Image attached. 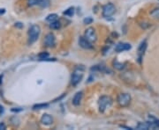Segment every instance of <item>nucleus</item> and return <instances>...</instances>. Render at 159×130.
Instances as JSON below:
<instances>
[{
	"instance_id": "obj_1",
	"label": "nucleus",
	"mask_w": 159,
	"mask_h": 130,
	"mask_svg": "<svg viewBox=\"0 0 159 130\" xmlns=\"http://www.w3.org/2000/svg\"><path fill=\"white\" fill-rule=\"evenodd\" d=\"M40 32H41L40 26L37 25H33L28 31V43L33 44L34 42L36 41L39 37Z\"/></svg>"
},
{
	"instance_id": "obj_2",
	"label": "nucleus",
	"mask_w": 159,
	"mask_h": 130,
	"mask_svg": "<svg viewBox=\"0 0 159 130\" xmlns=\"http://www.w3.org/2000/svg\"><path fill=\"white\" fill-rule=\"evenodd\" d=\"M83 75H84V67L82 66H78L74 73H73V76H72V85L74 86H76L83 77Z\"/></svg>"
},
{
	"instance_id": "obj_3",
	"label": "nucleus",
	"mask_w": 159,
	"mask_h": 130,
	"mask_svg": "<svg viewBox=\"0 0 159 130\" xmlns=\"http://www.w3.org/2000/svg\"><path fill=\"white\" fill-rule=\"evenodd\" d=\"M112 105V99L108 96H102L99 100V111L103 112Z\"/></svg>"
},
{
	"instance_id": "obj_4",
	"label": "nucleus",
	"mask_w": 159,
	"mask_h": 130,
	"mask_svg": "<svg viewBox=\"0 0 159 130\" xmlns=\"http://www.w3.org/2000/svg\"><path fill=\"white\" fill-rule=\"evenodd\" d=\"M131 102V96L128 93H121L118 97V103L120 106H127Z\"/></svg>"
},
{
	"instance_id": "obj_5",
	"label": "nucleus",
	"mask_w": 159,
	"mask_h": 130,
	"mask_svg": "<svg viewBox=\"0 0 159 130\" xmlns=\"http://www.w3.org/2000/svg\"><path fill=\"white\" fill-rule=\"evenodd\" d=\"M116 8L113 4H107L103 7V16L104 18H109L114 14Z\"/></svg>"
},
{
	"instance_id": "obj_6",
	"label": "nucleus",
	"mask_w": 159,
	"mask_h": 130,
	"mask_svg": "<svg viewBox=\"0 0 159 130\" xmlns=\"http://www.w3.org/2000/svg\"><path fill=\"white\" fill-rule=\"evenodd\" d=\"M85 38L87 39L90 42H95L97 40L96 32L93 27H88L85 31Z\"/></svg>"
},
{
	"instance_id": "obj_7",
	"label": "nucleus",
	"mask_w": 159,
	"mask_h": 130,
	"mask_svg": "<svg viewBox=\"0 0 159 130\" xmlns=\"http://www.w3.org/2000/svg\"><path fill=\"white\" fill-rule=\"evenodd\" d=\"M132 46L128 43H124V42H120L118 44L116 45L115 47V51L116 52H123V51H127L129 49H131Z\"/></svg>"
},
{
	"instance_id": "obj_8",
	"label": "nucleus",
	"mask_w": 159,
	"mask_h": 130,
	"mask_svg": "<svg viewBox=\"0 0 159 130\" xmlns=\"http://www.w3.org/2000/svg\"><path fill=\"white\" fill-rule=\"evenodd\" d=\"M79 44L81 47L85 48V49H89V48H92V45L91 42L88 41L87 39H86L85 37H81L79 40Z\"/></svg>"
},
{
	"instance_id": "obj_9",
	"label": "nucleus",
	"mask_w": 159,
	"mask_h": 130,
	"mask_svg": "<svg viewBox=\"0 0 159 130\" xmlns=\"http://www.w3.org/2000/svg\"><path fill=\"white\" fill-rule=\"evenodd\" d=\"M44 44L47 47H52L55 44V36L52 34H48L44 38Z\"/></svg>"
},
{
	"instance_id": "obj_10",
	"label": "nucleus",
	"mask_w": 159,
	"mask_h": 130,
	"mask_svg": "<svg viewBox=\"0 0 159 130\" xmlns=\"http://www.w3.org/2000/svg\"><path fill=\"white\" fill-rule=\"evenodd\" d=\"M148 123L149 124L150 128H159V119H157L152 115L149 116Z\"/></svg>"
},
{
	"instance_id": "obj_11",
	"label": "nucleus",
	"mask_w": 159,
	"mask_h": 130,
	"mask_svg": "<svg viewBox=\"0 0 159 130\" xmlns=\"http://www.w3.org/2000/svg\"><path fill=\"white\" fill-rule=\"evenodd\" d=\"M146 48H147V42L146 41H144L143 42H141V44L140 45L139 48H138V56H139V62H140V59L141 56H142L146 51Z\"/></svg>"
},
{
	"instance_id": "obj_12",
	"label": "nucleus",
	"mask_w": 159,
	"mask_h": 130,
	"mask_svg": "<svg viewBox=\"0 0 159 130\" xmlns=\"http://www.w3.org/2000/svg\"><path fill=\"white\" fill-rule=\"evenodd\" d=\"M41 122L43 124V125H50L52 122H53V119L50 115L49 114H43L42 116V119H41Z\"/></svg>"
},
{
	"instance_id": "obj_13",
	"label": "nucleus",
	"mask_w": 159,
	"mask_h": 130,
	"mask_svg": "<svg viewBox=\"0 0 159 130\" xmlns=\"http://www.w3.org/2000/svg\"><path fill=\"white\" fill-rule=\"evenodd\" d=\"M81 99H82V92H81V91L77 92V93L74 95V99H73V104H74V106H79V105L81 104Z\"/></svg>"
},
{
	"instance_id": "obj_14",
	"label": "nucleus",
	"mask_w": 159,
	"mask_h": 130,
	"mask_svg": "<svg viewBox=\"0 0 159 130\" xmlns=\"http://www.w3.org/2000/svg\"><path fill=\"white\" fill-rule=\"evenodd\" d=\"M149 124L148 122H140L137 125V129H144V130H148L149 129Z\"/></svg>"
},
{
	"instance_id": "obj_15",
	"label": "nucleus",
	"mask_w": 159,
	"mask_h": 130,
	"mask_svg": "<svg viewBox=\"0 0 159 130\" xmlns=\"http://www.w3.org/2000/svg\"><path fill=\"white\" fill-rule=\"evenodd\" d=\"M57 19H58V15H57L56 13H51V14H50V15H48V16H47L46 20H47L48 22L51 23V22L56 21V20H57Z\"/></svg>"
},
{
	"instance_id": "obj_16",
	"label": "nucleus",
	"mask_w": 159,
	"mask_h": 130,
	"mask_svg": "<svg viewBox=\"0 0 159 130\" xmlns=\"http://www.w3.org/2000/svg\"><path fill=\"white\" fill-rule=\"evenodd\" d=\"M113 66H114L115 69L120 70H123L124 68H125V64H124V63H121V62H118V61H114V62H113Z\"/></svg>"
},
{
	"instance_id": "obj_17",
	"label": "nucleus",
	"mask_w": 159,
	"mask_h": 130,
	"mask_svg": "<svg viewBox=\"0 0 159 130\" xmlns=\"http://www.w3.org/2000/svg\"><path fill=\"white\" fill-rule=\"evenodd\" d=\"M50 28H52V29H55V30H58V29H59L60 27H61V23L59 22V21H54V22H51L50 23Z\"/></svg>"
},
{
	"instance_id": "obj_18",
	"label": "nucleus",
	"mask_w": 159,
	"mask_h": 130,
	"mask_svg": "<svg viewBox=\"0 0 159 130\" xmlns=\"http://www.w3.org/2000/svg\"><path fill=\"white\" fill-rule=\"evenodd\" d=\"M38 5H40L43 8H46L50 5V0H39Z\"/></svg>"
},
{
	"instance_id": "obj_19",
	"label": "nucleus",
	"mask_w": 159,
	"mask_h": 130,
	"mask_svg": "<svg viewBox=\"0 0 159 130\" xmlns=\"http://www.w3.org/2000/svg\"><path fill=\"white\" fill-rule=\"evenodd\" d=\"M49 106V104L47 103H42V104H36V105H34L33 106V109L34 110H36V109H43V108H46Z\"/></svg>"
},
{
	"instance_id": "obj_20",
	"label": "nucleus",
	"mask_w": 159,
	"mask_h": 130,
	"mask_svg": "<svg viewBox=\"0 0 159 130\" xmlns=\"http://www.w3.org/2000/svg\"><path fill=\"white\" fill-rule=\"evenodd\" d=\"M74 13V7H70L69 9H67L65 12H64V14L66 15V16H69V17H71V16H73Z\"/></svg>"
},
{
	"instance_id": "obj_21",
	"label": "nucleus",
	"mask_w": 159,
	"mask_h": 130,
	"mask_svg": "<svg viewBox=\"0 0 159 130\" xmlns=\"http://www.w3.org/2000/svg\"><path fill=\"white\" fill-rule=\"evenodd\" d=\"M38 57H39V60L40 61H43L44 59L48 58L49 57V54L47 52H42L38 55Z\"/></svg>"
},
{
	"instance_id": "obj_22",
	"label": "nucleus",
	"mask_w": 159,
	"mask_h": 130,
	"mask_svg": "<svg viewBox=\"0 0 159 130\" xmlns=\"http://www.w3.org/2000/svg\"><path fill=\"white\" fill-rule=\"evenodd\" d=\"M150 15L153 16L154 18H158L159 19V8L158 9H155L150 12Z\"/></svg>"
},
{
	"instance_id": "obj_23",
	"label": "nucleus",
	"mask_w": 159,
	"mask_h": 130,
	"mask_svg": "<svg viewBox=\"0 0 159 130\" xmlns=\"http://www.w3.org/2000/svg\"><path fill=\"white\" fill-rule=\"evenodd\" d=\"M92 22H93V19H92L91 17H87V18H85V19L83 20V23H84V24H87V25L91 24Z\"/></svg>"
},
{
	"instance_id": "obj_24",
	"label": "nucleus",
	"mask_w": 159,
	"mask_h": 130,
	"mask_svg": "<svg viewBox=\"0 0 159 130\" xmlns=\"http://www.w3.org/2000/svg\"><path fill=\"white\" fill-rule=\"evenodd\" d=\"M38 2H39V0H28V5H30V6H33V5H38Z\"/></svg>"
},
{
	"instance_id": "obj_25",
	"label": "nucleus",
	"mask_w": 159,
	"mask_h": 130,
	"mask_svg": "<svg viewBox=\"0 0 159 130\" xmlns=\"http://www.w3.org/2000/svg\"><path fill=\"white\" fill-rule=\"evenodd\" d=\"M22 111V109L21 108H20V109H18V108H12V112H21Z\"/></svg>"
},
{
	"instance_id": "obj_26",
	"label": "nucleus",
	"mask_w": 159,
	"mask_h": 130,
	"mask_svg": "<svg viewBox=\"0 0 159 130\" xmlns=\"http://www.w3.org/2000/svg\"><path fill=\"white\" fill-rule=\"evenodd\" d=\"M6 129V125L4 123H0V130H4Z\"/></svg>"
},
{
	"instance_id": "obj_27",
	"label": "nucleus",
	"mask_w": 159,
	"mask_h": 130,
	"mask_svg": "<svg viewBox=\"0 0 159 130\" xmlns=\"http://www.w3.org/2000/svg\"><path fill=\"white\" fill-rule=\"evenodd\" d=\"M15 26L21 28V27H23V25H22L21 23H20V22H18V23H16V24H15Z\"/></svg>"
},
{
	"instance_id": "obj_28",
	"label": "nucleus",
	"mask_w": 159,
	"mask_h": 130,
	"mask_svg": "<svg viewBox=\"0 0 159 130\" xmlns=\"http://www.w3.org/2000/svg\"><path fill=\"white\" fill-rule=\"evenodd\" d=\"M6 12V9H0V14H4Z\"/></svg>"
},
{
	"instance_id": "obj_29",
	"label": "nucleus",
	"mask_w": 159,
	"mask_h": 130,
	"mask_svg": "<svg viewBox=\"0 0 159 130\" xmlns=\"http://www.w3.org/2000/svg\"><path fill=\"white\" fill-rule=\"evenodd\" d=\"M3 75H0V85H2V80H3Z\"/></svg>"
},
{
	"instance_id": "obj_30",
	"label": "nucleus",
	"mask_w": 159,
	"mask_h": 130,
	"mask_svg": "<svg viewBox=\"0 0 159 130\" xmlns=\"http://www.w3.org/2000/svg\"><path fill=\"white\" fill-rule=\"evenodd\" d=\"M4 112V109H3V106H0V115H1V113H3Z\"/></svg>"
}]
</instances>
